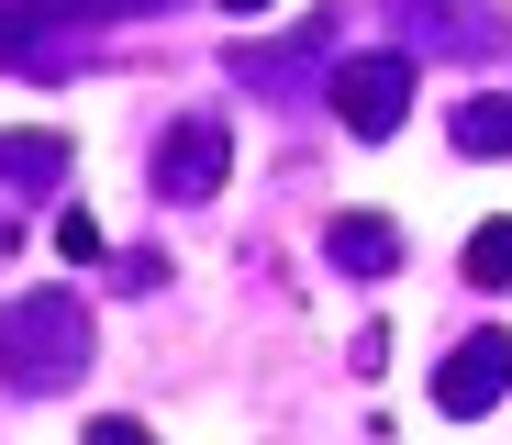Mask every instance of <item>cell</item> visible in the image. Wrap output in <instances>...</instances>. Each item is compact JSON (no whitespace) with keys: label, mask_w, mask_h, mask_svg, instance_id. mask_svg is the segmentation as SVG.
Returning <instances> with one entry per match:
<instances>
[{"label":"cell","mask_w":512,"mask_h":445,"mask_svg":"<svg viewBox=\"0 0 512 445\" xmlns=\"http://www.w3.org/2000/svg\"><path fill=\"white\" fill-rule=\"evenodd\" d=\"M0 379L12 390H67L90 379V312H78L67 290H34V301H0Z\"/></svg>","instance_id":"cell-1"},{"label":"cell","mask_w":512,"mask_h":445,"mask_svg":"<svg viewBox=\"0 0 512 445\" xmlns=\"http://www.w3.org/2000/svg\"><path fill=\"white\" fill-rule=\"evenodd\" d=\"M223 178H234V134H223L212 112L167 123V145H156V201H212Z\"/></svg>","instance_id":"cell-2"},{"label":"cell","mask_w":512,"mask_h":445,"mask_svg":"<svg viewBox=\"0 0 512 445\" xmlns=\"http://www.w3.org/2000/svg\"><path fill=\"white\" fill-rule=\"evenodd\" d=\"M334 112H346L368 145L401 134V112H412V56H357V67H334Z\"/></svg>","instance_id":"cell-3"},{"label":"cell","mask_w":512,"mask_h":445,"mask_svg":"<svg viewBox=\"0 0 512 445\" xmlns=\"http://www.w3.org/2000/svg\"><path fill=\"white\" fill-rule=\"evenodd\" d=\"M501 390H512V334H468V345L446 356V368H435V401H446L457 423H479Z\"/></svg>","instance_id":"cell-4"},{"label":"cell","mask_w":512,"mask_h":445,"mask_svg":"<svg viewBox=\"0 0 512 445\" xmlns=\"http://www.w3.org/2000/svg\"><path fill=\"white\" fill-rule=\"evenodd\" d=\"M412 34H457L446 56H490L501 45V0H390Z\"/></svg>","instance_id":"cell-5"},{"label":"cell","mask_w":512,"mask_h":445,"mask_svg":"<svg viewBox=\"0 0 512 445\" xmlns=\"http://www.w3.org/2000/svg\"><path fill=\"white\" fill-rule=\"evenodd\" d=\"M323 256L346 267V279H390V267H401V234H390L379 212H346V223L323 234Z\"/></svg>","instance_id":"cell-6"},{"label":"cell","mask_w":512,"mask_h":445,"mask_svg":"<svg viewBox=\"0 0 512 445\" xmlns=\"http://www.w3.org/2000/svg\"><path fill=\"white\" fill-rule=\"evenodd\" d=\"M67 178V134H0V190H56Z\"/></svg>","instance_id":"cell-7"},{"label":"cell","mask_w":512,"mask_h":445,"mask_svg":"<svg viewBox=\"0 0 512 445\" xmlns=\"http://www.w3.org/2000/svg\"><path fill=\"white\" fill-rule=\"evenodd\" d=\"M457 145L468 156H512V101H468L457 112Z\"/></svg>","instance_id":"cell-8"},{"label":"cell","mask_w":512,"mask_h":445,"mask_svg":"<svg viewBox=\"0 0 512 445\" xmlns=\"http://www.w3.org/2000/svg\"><path fill=\"white\" fill-rule=\"evenodd\" d=\"M468 279H479V290H512V212H501V223L468 245Z\"/></svg>","instance_id":"cell-9"},{"label":"cell","mask_w":512,"mask_h":445,"mask_svg":"<svg viewBox=\"0 0 512 445\" xmlns=\"http://www.w3.org/2000/svg\"><path fill=\"white\" fill-rule=\"evenodd\" d=\"M90 445H156L145 423H90Z\"/></svg>","instance_id":"cell-10"}]
</instances>
